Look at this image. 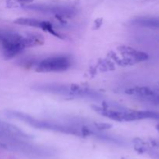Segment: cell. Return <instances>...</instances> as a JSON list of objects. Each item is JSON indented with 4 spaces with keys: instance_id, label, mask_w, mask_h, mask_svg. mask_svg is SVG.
<instances>
[{
    "instance_id": "5b68a950",
    "label": "cell",
    "mask_w": 159,
    "mask_h": 159,
    "mask_svg": "<svg viewBox=\"0 0 159 159\" xmlns=\"http://www.w3.org/2000/svg\"><path fill=\"white\" fill-rule=\"evenodd\" d=\"M118 51L123 55L122 59H118L116 61L120 65L127 66L138 62L144 61L148 59V54L143 51H138L133 48L127 46H121L118 48Z\"/></svg>"
},
{
    "instance_id": "5bb4252c",
    "label": "cell",
    "mask_w": 159,
    "mask_h": 159,
    "mask_svg": "<svg viewBox=\"0 0 159 159\" xmlns=\"http://www.w3.org/2000/svg\"><path fill=\"white\" fill-rule=\"evenodd\" d=\"M0 148H6V144H2V143H0Z\"/></svg>"
},
{
    "instance_id": "52a82bcc",
    "label": "cell",
    "mask_w": 159,
    "mask_h": 159,
    "mask_svg": "<svg viewBox=\"0 0 159 159\" xmlns=\"http://www.w3.org/2000/svg\"><path fill=\"white\" fill-rule=\"evenodd\" d=\"M133 25L142 26V27L159 29V17L142 16L134 19L131 21Z\"/></svg>"
},
{
    "instance_id": "30bf717a",
    "label": "cell",
    "mask_w": 159,
    "mask_h": 159,
    "mask_svg": "<svg viewBox=\"0 0 159 159\" xmlns=\"http://www.w3.org/2000/svg\"><path fill=\"white\" fill-rule=\"evenodd\" d=\"M93 125L94 127L96 130H99L102 131V130H109V129H111L113 127V125L108 123H102V122H94L93 123Z\"/></svg>"
},
{
    "instance_id": "ba28073f",
    "label": "cell",
    "mask_w": 159,
    "mask_h": 159,
    "mask_svg": "<svg viewBox=\"0 0 159 159\" xmlns=\"http://www.w3.org/2000/svg\"><path fill=\"white\" fill-rule=\"evenodd\" d=\"M126 94L130 95V96H134L138 98L145 97V96H151L155 93L153 90L151 89L148 87L144 86H137L133 87V88L128 89L125 91Z\"/></svg>"
},
{
    "instance_id": "7a4b0ae2",
    "label": "cell",
    "mask_w": 159,
    "mask_h": 159,
    "mask_svg": "<svg viewBox=\"0 0 159 159\" xmlns=\"http://www.w3.org/2000/svg\"><path fill=\"white\" fill-rule=\"evenodd\" d=\"M6 114L11 118L19 120L23 122H25L28 125L37 129H43V130H51V131L58 132V133L67 134L75 135V136L82 137L81 128L77 127H73L72 125H66V124H57L55 122L51 121L41 120L37 118H34L26 113H20L17 111H8Z\"/></svg>"
},
{
    "instance_id": "9a60e30c",
    "label": "cell",
    "mask_w": 159,
    "mask_h": 159,
    "mask_svg": "<svg viewBox=\"0 0 159 159\" xmlns=\"http://www.w3.org/2000/svg\"><path fill=\"white\" fill-rule=\"evenodd\" d=\"M156 127V130H158V131L159 132V124H157L156 127Z\"/></svg>"
},
{
    "instance_id": "2e32d148",
    "label": "cell",
    "mask_w": 159,
    "mask_h": 159,
    "mask_svg": "<svg viewBox=\"0 0 159 159\" xmlns=\"http://www.w3.org/2000/svg\"><path fill=\"white\" fill-rule=\"evenodd\" d=\"M121 159H127V158H121Z\"/></svg>"
},
{
    "instance_id": "8992f818",
    "label": "cell",
    "mask_w": 159,
    "mask_h": 159,
    "mask_svg": "<svg viewBox=\"0 0 159 159\" xmlns=\"http://www.w3.org/2000/svg\"><path fill=\"white\" fill-rule=\"evenodd\" d=\"M14 23L20 25V26L40 28L45 32L50 33V34H53L54 36L59 37V38H62L61 36L56 32L55 30L53 27V25L49 22L43 21V20L34 18H19L14 21Z\"/></svg>"
},
{
    "instance_id": "9c48e42d",
    "label": "cell",
    "mask_w": 159,
    "mask_h": 159,
    "mask_svg": "<svg viewBox=\"0 0 159 159\" xmlns=\"http://www.w3.org/2000/svg\"><path fill=\"white\" fill-rule=\"evenodd\" d=\"M134 145V150L138 152V154H144L148 152V148L144 141H142L140 138H135L133 141Z\"/></svg>"
},
{
    "instance_id": "6da1fadb",
    "label": "cell",
    "mask_w": 159,
    "mask_h": 159,
    "mask_svg": "<svg viewBox=\"0 0 159 159\" xmlns=\"http://www.w3.org/2000/svg\"><path fill=\"white\" fill-rule=\"evenodd\" d=\"M33 89L39 92L52 93L71 99L83 98L97 100L102 98V95L99 92L75 84L67 85L61 83H43L35 85Z\"/></svg>"
},
{
    "instance_id": "7c38bea8",
    "label": "cell",
    "mask_w": 159,
    "mask_h": 159,
    "mask_svg": "<svg viewBox=\"0 0 159 159\" xmlns=\"http://www.w3.org/2000/svg\"><path fill=\"white\" fill-rule=\"evenodd\" d=\"M6 33H0V43L3 40V39L5 38L6 37Z\"/></svg>"
},
{
    "instance_id": "277c9868",
    "label": "cell",
    "mask_w": 159,
    "mask_h": 159,
    "mask_svg": "<svg viewBox=\"0 0 159 159\" xmlns=\"http://www.w3.org/2000/svg\"><path fill=\"white\" fill-rule=\"evenodd\" d=\"M23 8L28 10L34 11V12L54 14L59 16H69L74 15L76 12V9L72 6H61V5L32 4L26 5L23 6Z\"/></svg>"
},
{
    "instance_id": "8fae6325",
    "label": "cell",
    "mask_w": 159,
    "mask_h": 159,
    "mask_svg": "<svg viewBox=\"0 0 159 159\" xmlns=\"http://www.w3.org/2000/svg\"><path fill=\"white\" fill-rule=\"evenodd\" d=\"M150 143L154 147L159 148V139H153V138H152V139H150Z\"/></svg>"
},
{
    "instance_id": "4fadbf2b",
    "label": "cell",
    "mask_w": 159,
    "mask_h": 159,
    "mask_svg": "<svg viewBox=\"0 0 159 159\" xmlns=\"http://www.w3.org/2000/svg\"><path fill=\"white\" fill-rule=\"evenodd\" d=\"M16 1L21 3H29V2H33L34 0H16Z\"/></svg>"
},
{
    "instance_id": "3957f363",
    "label": "cell",
    "mask_w": 159,
    "mask_h": 159,
    "mask_svg": "<svg viewBox=\"0 0 159 159\" xmlns=\"http://www.w3.org/2000/svg\"><path fill=\"white\" fill-rule=\"evenodd\" d=\"M72 59L68 55H57L47 57L36 65L37 72H62L71 68Z\"/></svg>"
}]
</instances>
